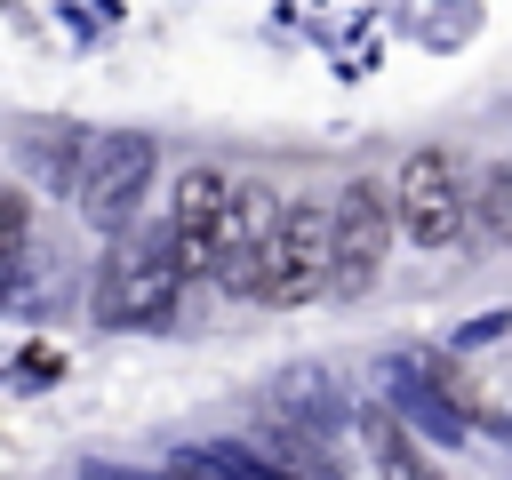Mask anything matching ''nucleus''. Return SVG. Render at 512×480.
Listing matches in <instances>:
<instances>
[{
    "label": "nucleus",
    "mask_w": 512,
    "mask_h": 480,
    "mask_svg": "<svg viewBox=\"0 0 512 480\" xmlns=\"http://www.w3.org/2000/svg\"><path fill=\"white\" fill-rule=\"evenodd\" d=\"M224 288L248 296V304H272V312H296L328 288V208L320 200H280L272 232L224 264Z\"/></svg>",
    "instance_id": "1"
},
{
    "label": "nucleus",
    "mask_w": 512,
    "mask_h": 480,
    "mask_svg": "<svg viewBox=\"0 0 512 480\" xmlns=\"http://www.w3.org/2000/svg\"><path fill=\"white\" fill-rule=\"evenodd\" d=\"M392 240H400V224H392V192H384L376 176H352V184L328 200V288H336V296L376 288Z\"/></svg>",
    "instance_id": "4"
},
{
    "label": "nucleus",
    "mask_w": 512,
    "mask_h": 480,
    "mask_svg": "<svg viewBox=\"0 0 512 480\" xmlns=\"http://www.w3.org/2000/svg\"><path fill=\"white\" fill-rule=\"evenodd\" d=\"M232 224H240V176L232 168H184L168 192V256L184 280H224L232 264Z\"/></svg>",
    "instance_id": "3"
},
{
    "label": "nucleus",
    "mask_w": 512,
    "mask_h": 480,
    "mask_svg": "<svg viewBox=\"0 0 512 480\" xmlns=\"http://www.w3.org/2000/svg\"><path fill=\"white\" fill-rule=\"evenodd\" d=\"M360 440H368V456H376V480H448V472L408 440V424H400L392 408H368V416H360Z\"/></svg>",
    "instance_id": "7"
},
{
    "label": "nucleus",
    "mask_w": 512,
    "mask_h": 480,
    "mask_svg": "<svg viewBox=\"0 0 512 480\" xmlns=\"http://www.w3.org/2000/svg\"><path fill=\"white\" fill-rule=\"evenodd\" d=\"M176 288H184V272H176V256H168V232L128 240V248H112V264H104L96 320H112V328H152V320H168Z\"/></svg>",
    "instance_id": "5"
},
{
    "label": "nucleus",
    "mask_w": 512,
    "mask_h": 480,
    "mask_svg": "<svg viewBox=\"0 0 512 480\" xmlns=\"http://www.w3.org/2000/svg\"><path fill=\"white\" fill-rule=\"evenodd\" d=\"M24 240H32V200H24L16 184H8V192H0V280L16 272V256H24Z\"/></svg>",
    "instance_id": "8"
},
{
    "label": "nucleus",
    "mask_w": 512,
    "mask_h": 480,
    "mask_svg": "<svg viewBox=\"0 0 512 480\" xmlns=\"http://www.w3.org/2000/svg\"><path fill=\"white\" fill-rule=\"evenodd\" d=\"M392 224H400L408 248H432V256L472 240V168H464V152L416 144L392 168Z\"/></svg>",
    "instance_id": "2"
},
{
    "label": "nucleus",
    "mask_w": 512,
    "mask_h": 480,
    "mask_svg": "<svg viewBox=\"0 0 512 480\" xmlns=\"http://www.w3.org/2000/svg\"><path fill=\"white\" fill-rule=\"evenodd\" d=\"M144 176H152V136H104V144L80 160V184H72V192H80V216H88V224H128Z\"/></svg>",
    "instance_id": "6"
}]
</instances>
